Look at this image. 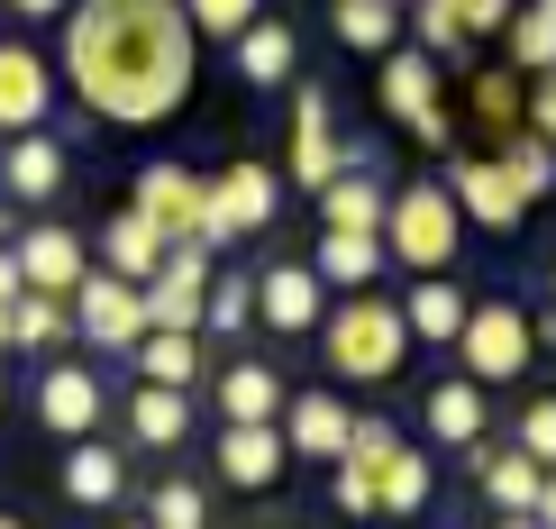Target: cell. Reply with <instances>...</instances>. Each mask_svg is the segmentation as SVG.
<instances>
[{"label":"cell","mask_w":556,"mask_h":529,"mask_svg":"<svg viewBox=\"0 0 556 529\" xmlns=\"http://www.w3.org/2000/svg\"><path fill=\"white\" fill-rule=\"evenodd\" d=\"M74 329H83V338H91L101 356H128L137 338L155 329V319H147V284H128V274L91 265L83 284H74Z\"/></svg>","instance_id":"8992f818"},{"label":"cell","mask_w":556,"mask_h":529,"mask_svg":"<svg viewBox=\"0 0 556 529\" xmlns=\"http://www.w3.org/2000/svg\"><path fill=\"white\" fill-rule=\"evenodd\" d=\"M283 466H292L283 420H228V429H219V475H228L238 493H265Z\"/></svg>","instance_id":"5bb4252c"},{"label":"cell","mask_w":556,"mask_h":529,"mask_svg":"<svg viewBox=\"0 0 556 529\" xmlns=\"http://www.w3.org/2000/svg\"><path fill=\"white\" fill-rule=\"evenodd\" d=\"M0 529H28V520H18V512H0Z\"/></svg>","instance_id":"681fc988"},{"label":"cell","mask_w":556,"mask_h":529,"mask_svg":"<svg viewBox=\"0 0 556 529\" xmlns=\"http://www.w3.org/2000/svg\"><path fill=\"white\" fill-rule=\"evenodd\" d=\"M182 18H192V37H238L247 18H265V0H182Z\"/></svg>","instance_id":"74e56055"},{"label":"cell","mask_w":556,"mask_h":529,"mask_svg":"<svg viewBox=\"0 0 556 529\" xmlns=\"http://www.w3.org/2000/svg\"><path fill=\"white\" fill-rule=\"evenodd\" d=\"M211 393H219L228 420H283V375H274V365H256V356H238Z\"/></svg>","instance_id":"f546056e"},{"label":"cell","mask_w":556,"mask_h":529,"mask_svg":"<svg viewBox=\"0 0 556 529\" xmlns=\"http://www.w3.org/2000/svg\"><path fill=\"white\" fill-rule=\"evenodd\" d=\"M10 256H18V274H28V292H64V302H74V284L91 274L83 238H74V228H55V219H37L28 238H10Z\"/></svg>","instance_id":"9a60e30c"},{"label":"cell","mask_w":556,"mask_h":529,"mask_svg":"<svg viewBox=\"0 0 556 529\" xmlns=\"http://www.w3.org/2000/svg\"><path fill=\"white\" fill-rule=\"evenodd\" d=\"M447 192H456V211H466V228H493V238L529 219V192L511 182L502 155H456V165H447Z\"/></svg>","instance_id":"9c48e42d"},{"label":"cell","mask_w":556,"mask_h":529,"mask_svg":"<svg viewBox=\"0 0 556 529\" xmlns=\"http://www.w3.org/2000/svg\"><path fill=\"white\" fill-rule=\"evenodd\" d=\"M18 292H28V274H18V256H10V247H0V311H10Z\"/></svg>","instance_id":"7bdbcfd3"},{"label":"cell","mask_w":556,"mask_h":529,"mask_svg":"<svg viewBox=\"0 0 556 529\" xmlns=\"http://www.w3.org/2000/svg\"><path fill=\"white\" fill-rule=\"evenodd\" d=\"M383 211H392V182H375L365 165H346L338 182H319V228H375L383 238Z\"/></svg>","instance_id":"cb8c5ba5"},{"label":"cell","mask_w":556,"mask_h":529,"mask_svg":"<svg viewBox=\"0 0 556 529\" xmlns=\"http://www.w3.org/2000/svg\"><path fill=\"white\" fill-rule=\"evenodd\" d=\"M211 256L219 247H192L182 238L165 265H155V284H147V319L155 329H201V302H211Z\"/></svg>","instance_id":"7c38bea8"},{"label":"cell","mask_w":556,"mask_h":529,"mask_svg":"<svg viewBox=\"0 0 556 529\" xmlns=\"http://www.w3.org/2000/svg\"><path fill=\"white\" fill-rule=\"evenodd\" d=\"M356 155H346V137H338V119H329V91H301L292 101V165H283V182H301V192L319 201V182H338Z\"/></svg>","instance_id":"30bf717a"},{"label":"cell","mask_w":556,"mask_h":529,"mask_svg":"<svg viewBox=\"0 0 556 529\" xmlns=\"http://www.w3.org/2000/svg\"><path fill=\"white\" fill-rule=\"evenodd\" d=\"M466 311H475V302L447 284V274H420V284H410V302H402V319H410V348H456Z\"/></svg>","instance_id":"603a6c76"},{"label":"cell","mask_w":556,"mask_h":529,"mask_svg":"<svg viewBox=\"0 0 556 529\" xmlns=\"http://www.w3.org/2000/svg\"><path fill=\"white\" fill-rule=\"evenodd\" d=\"M128 356H137V383H174V393L201 383V329H147Z\"/></svg>","instance_id":"83f0119b"},{"label":"cell","mask_w":556,"mask_h":529,"mask_svg":"<svg viewBox=\"0 0 556 529\" xmlns=\"http://www.w3.org/2000/svg\"><path fill=\"white\" fill-rule=\"evenodd\" d=\"M10 10H18V18H28V28H37V18H64V10H74V0H10Z\"/></svg>","instance_id":"ee69618b"},{"label":"cell","mask_w":556,"mask_h":529,"mask_svg":"<svg viewBox=\"0 0 556 529\" xmlns=\"http://www.w3.org/2000/svg\"><path fill=\"white\" fill-rule=\"evenodd\" d=\"M0 247H10V201H0Z\"/></svg>","instance_id":"7dc6e473"},{"label":"cell","mask_w":556,"mask_h":529,"mask_svg":"<svg viewBox=\"0 0 556 529\" xmlns=\"http://www.w3.org/2000/svg\"><path fill=\"white\" fill-rule=\"evenodd\" d=\"M420 420H429V439H438V448H475V439H483V383H475V375L429 383Z\"/></svg>","instance_id":"484cf974"},{"label":"cell","mask_w":556,"mask_h":529,"mask_svg":"<svg viewBox=\"0 0 556 529\" xmlns=\"http://www.w3.org/2000/svg\"><path fill=\"white\" fill-rule=\"evenodd\" d=\"M319 311H329V284H319L301 256H283V265H265L256 274V319L274 338H311L319 329Z\"/></svg>","instance_id":"8fae6325"},{"label":"cell","mask_w":556,"mask_h":529,"mask_svg":"<svg viewBox=\"0 0 556 529\" xmlns=\"http://www.w3.org/2000/svg\"><path fill=\"white\" fill-rule=\"evenodd\" d=\"M375 101L402 119L420 147L447 155L456 147V128H447V91H438V55L429 46H383V64H375Z\"/></svg>","instance_id":"277c9868"},{"label":"cell","mask_w":556,"mask_h":529,"mask_svg":"<svg viewBox=\"0 0 556 529\" xmlns=\"http://www.w3.org/2000/svg\"><path fill=\"white\" fill-rule=\"evenodd\" d=\"M165 256H174V238H165L147 211H137V201L101 228V265H110V274H128V284H155V265H165Z\"/></svg>","instance_id":"ffe728a7"},{"label":"cell","mask_w":556,"mask_h":529,"mask_svg":"<svg viewBox=\"0 0 556 529\" xmlns=\"http://www.w3.org/2000/svg\"><path fill=\"white\" fill-rule=\"evenodd\" d=\"M0 192H10V201H55L64 192V147L46 128L10 137V155H0Z\"/></svg>","instance_id":"44dd1931"},{"label":"cell","mask_w":556,"mask_h":529,"mask_svg":"<svg viewBox=\"0 0 556 529\" xmlns=\"http://www.w3.org/2000/svg\"><path fill=\"white\" fill-rule=\"evenodd\" d=\"M137 211H147L165 238L182 247H211V174H192V165H174V155H155L147 174H137Z\"/></svg>","instance_id":"ba28073f"},{"label":"cell","mask_w":556,"mask_h":529,"mask_svg":"<svg viewBox=\"0 0 556 529\" xmlns=\"http://www.w3.org/2000/svg\"><path fill=\"white\" fill-rule=\"evenodd\" d=\"M529 520H539V529H556V466L539 475V512H529Z\"/></svg>","instance_id":"f6af8a7d"},{"label":"cell","mask_w":556,"mask_h":529,"mask_svg":"<svg viewBox=\"0 0 556 529\" xmlns=\"http://www.w3.org/2000/svg\"><path fill=\"white\" fill-rule=\"evenodd\" d=\"M46 110H55V74H46V55L28 37H0V128L28 137L46 128Z\"/></svg>","instance_id":"4fadbf2b"},{"label":"cell","mask_w":556,"mask_h":529,"mask_svg":"<svg viewBox=\"0 0 556 529\" xmlns=\"http://www.w3.org/2000/svg\"><path fill=\"white\" fill-rule=\"evenodd\" d=\"M429 493H438V475H429V456L392 439V448L375 456V512H392V520H410V512H429Z\"/></svg>","instance_id":"d4e9b609"},{"label":"cell","mask_w":556,"mask_h":529,"mask_svg":"<svg viewBox=\"0 0 556 529\" xmlns=\"http://www.w3.org/2000/svg\"><path fill=\"white\" fill-rule=\"evenodd\" d=\"M520 448L539 456V466H556V393H539V402H520Z\"/></svg>","instance_id":"f35d334b"},{"label":"cell","mask_w":556,"mask_h":529,"mask_svg":"<svg viewBox=\"0 0 556 529\" xmlns=\"http://www.w3.org/2000/svg\"><path fill=\"white\" fill-rule=\"evenodd\" d=\"M128 439L137 448H182V439H192V393H174V383H137V393H128Z\"/></svg>","instance_id":"4316f807"},{"label":"cell","mask_w":556,"mask_h":529,"mask_svg":"<svg viewBox=\"0 0 556 529\" xmlns=\"http://www.w3.org/2000/svg\"><path fill=\"white\" fill-rule=\"evenodd\" d=\"M520 119H529V128H539L547 147H556V74H529V110H520Z\"/></svg>","instance_id":"60d3db41"},{"label":"cell","mask_w":556,"mask_h":529,"mask_svg":"<svg viewBox=\"0 0 556 529\" xmlns=\"http://www.w3.org/2000/svg\"><path fill=\"white\" fill-rule=\"evenodd\" d=\"M228 46H238V83H247V91H283L292 64H301V37L283 28V18H247Z\"/></svg>","instance_id":"ac0fdd59"},{"label":"cell","mask_w":556,"mask_h":529,"mask_svg":"<svg viewBox=\"0 0 556 529\" xmlns=\"http://www.w3.org/2000/svg\"><path fill=\"white\" fill-rule=\"evenodd\" d=\"M256 319V284L247 274H211V302H201V338H247Z\"/></svg>","instance_id":"d590c367"},{"label":"cell","mask_w":556,"mask_h":529,"mask_svg":"<svg viewBox=\"0 0 556 529\" xmlns=\"http://www.w3.org/2000/svg\"><path fill=\"white\" fill-rule=\"evenodd\" d=\"M456 10H466V28H475V37H502L520 0H456Z\"/></svg>","instance_id":"b9f144b4"},{"label":"cell","mask_w":556,"mask_h":529,"mask_svg":"<svg viewBox=\"0 0 556 529\" xmlns=\"http://www.w3.org/2000/svg\"><path fill=\"white\" fill-rule=\"evenodd\" d=\"M346 439H356V411H346L338 393H301V402H283V448H292V456H319V466H338Z\"/></svg>","instance_id":"e0dca14e"},{"label":"cell","mask_w":556,"mask_h":529,"mask_svg":"<svg viewBox=\"0 0 556 529\" xmlns=\"http://www.w3.org/2000/svg\"><path fill=\"white\" fill-rule=\"evenodd\" d=\"M192 74H201V37L182 0H74L64 10V83L101 119L119 128L174 119L192 101Z\"/></svg>","instance_id":"6da1fadb"},{"label":"cell","mask_w":556,"mask_h":529,"mask_svg":"<svg viewBox=\"0 0 556 529\" xmlns=\"http://www.w3.org/2000/svg\"><path fill=\"white\" fill-rule=\"evenodd\" d=\"M456 356H466L475 383H520L529 356H539V329H529L520 302H475L466 329H456Z\"/></svg>","instance_id":"5b68a950"},{"label":"cell","mask_w":556,"mask_h":529,"mask_svg":"<svg viewBox=\"0 0 556 529\" xmlns=\"http://www.w3.org/2000/svg\"><path fill=\"white\" fill-rule=\"evenodd\" d=\"M466 101H475V128L502 147V137L520 128V110H529V83L511 74V64H502V74H475V83H466Z\"/></svg>","instance_id":"1f68e13d"},{"label":"cell","mask_w":556,"mask_h":529,"mask_svg":"<svg viewBox=\"0 0 556 529\" xmlns=\"http://www.w3.org/2000/svg\"><path fill=\"white\" fill-rule=\"evenodd\" d=\"M319 356H329V375L338 383H392L410 365V319H402V302L392 292H346V302H329L319 311Z\"/></svg>","instance_id":"7a4b0ae2"},{"label":"cell","mask_w":556,"mask_h":529,"mask_svg":"<svg viewBox=\"0 0 556 529\" xmlns=\"http://www.w3.org/2000/svg\"><path fill=\"white\" fill-rule=\"evenodd\" d=\"M311 274H319V284H338V292H365V284H375V274H383V238H375V228H319V247H311Z\"/></svg>","instance_id":"7402d4cb"},{"label":"cell","mask_w":556,"mask_h":529,"mask_svg":"<svg viewBox=\"0 0 556 529\" xmlns=\"http://www.w3.org/2000/svg\"><path fill=\"white\" fill-rule=\"evenodd\" d=\"M201 520H211V502H201L192 484H165V493H155V520H147V529H201Z\"/></svg>","instance_id":"ab89813d"},{"label":"cell","mask_w":556,"mask_h":529,"mask_svg":"<svg viewBox=\"0 0 556 529\" xmlns=\"http://www.w3.org/2000/svg\"><path fill=\"white\" fill-rule=\"evenodd\" d=\"M502 165H511V182H520L529 201H547V192H556V147H547V137L529 128V119L502 137Z\"/></svg>","instance_id":"e575fe53"},{"label":"cell","mask_w":556,"mask_h":529,"mask_svg":"<svg viewBox=\"0 0 556 529\" xmlns=\"http://www.w3.org/2000/svg\"><path fill=\"white\" fill-rule=\"evenodd\" d=\"M37 420L55 429V439H91V429H101V375H91V365H46L37 375Z\"/></svg>","instance_id":"2e32d148"},{"label":"cell","mask_w":556,"mask_h":529,"mask_svg":"<svg viewBox=\"0 0 556 529\" xmlns=\"http://www.w3.org/2000/svg\"><path fill=\"white\" fill-rule=\"evenodd\" d=\"M502 37H511V74H520V83H529V74H556V18L539 10V0H520Z\"/></svg>","instance_id":"836d02e7"},{"label":"cell","mask_w":556,"mask_h":529,"mask_svg":"<svg viewBox=\"0 0 556 529\" xmlns=\"http://www.w3.org/2000/svg\"><path fill=\"white\" fill-rule=\"evenodd\" d=\"M329 37H338V46H356V55H383V46L402 37V0H338Z\"/></svg>","instance_id":"d6a6232c"},{"label":"cell","mask_w":556,"mask_h":529,"mask_svg":"<svg viewBox=\"0 0 556 529\" xmlns=\"http://www.w3.org/2000/svg\"><path fill=\"white\" fill-rule=\"evenodd\" d=\"M475 456V475H483V493H493V512H539V456H529V448H502V456H483V439L466 448Z\"/></svg>","instance_id":"f1b7e54d"},{"label":"cell","mask_w":556,"mask_h":529,"mask_svg":"<svg viewBox=\"0 0 556 529\" xmlns=\"http://www.w3.org/2000/svg\"><path fill=\"white\" fill-rule=\"evenodd\" d=\"M410 37L429 46V55H466V10H456V0H410Z\"/></svg>","instance_id":"8d00e7d4"},{"label":"cell","mask_w":556,"mask_h":529,"mask_svg":"<svg viewBox=\"0 0 556 529\" xmlns=\"http://www.w3.org/2000/svg\"><path fill=\"white\" fill-rule=\"evenodd\" d=\"M0 356H10V311H0Z\"/></svg>","instance_id":"c3c4849f"},{"label":"cell","mask_w":556,"mask_h":529,"mask_svg":"<svg viewBox=\"0 0 556 529\" xmlns=\"http://www.w3.org/2000/svg\"><path fill=\"white\" fill-rule=\"evenodd\" d=\"M64 338H74V302H64V292H18L10 302V348H64Z\"/></svg>","instance_id":"4dcf8cb0"},{"label":"cell","mask_w":556,"mask_h":529,"mask_svg":"<svg viewBox=\"0 0 556 529\" xmlns=\"http://www.w3.org/2000/svg\"><path fill=\"white\" fill-rule=\"evenodd\" d=\"M493 529H539V520H529V512H502V520H493Z\"/></svg>","instance_id":"bcb514c9"},{"label":"cell","mask_w":556,"mask_h":529,"mask_svg":"<svg viewBox=\"0 0 556 529\" xmlns=\"http://www.w3.org/2000/svg\"><path fill=\"white\" fill-rule=\"evenodd\" d=\"M274 211H283V174L238 155L228 174H211V247H238V238H265Z\"/></svg>","instance_id":"52a82bcc"},{"label":"cell","mask_w":556,"mask_h":529,"mask_svg":"<svg viewBox=\"0 0 556 529\" xmlns=\"http://www.w3.org/2000/svg\"><path fill=\"white\" fill-rule=\"evenodd\" d=\"M539 10H547V18H556V0H539Z\"/></svg>","instance_id":"f907efd6"},{"label":"cell","mask_w":556,"mask_h":529,"mask_svg":"<svg viewBox=\"0 0 556 529\" xmlns=\"http://www.w3.org/2000/svg\"><path fill=\"white\" fill-rule=\"evenodd\" d=\"M119 493H128V456H119V448H101V429L64 448V502H83V512H110Z\"/></svg>","instance_id":"d6986e66"},{"label":"cell","mask_w":556,"mask_h":529,"mask_svg":"<svg viewBox=\"0 0 556 529\" xmlns=\"http://www.w3.org/2000/svg\"><path fill=\"white\" fill-rule=\"evenodd\" d=\"M456 247H466V211H456L447 174H438V182H402L392 211H383V256L410 265V274H447Z\"/></svg>","instance_id":"3957f363"}]
</instances>
